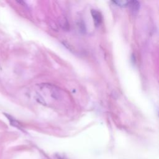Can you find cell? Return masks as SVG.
Instances as JSON below:
<instances>
[{"mask_svg":"<svg viewBox=\"0 0 159 159\" xmlns=\"http://www.w3.org/2000/svg\"><path fill=\"white\" fill-rule=\"evenodd\" d=\"M114 4H116L118 6L120 7H126L128 6L129 1H112Z\"/></svg>","mask_w":159,"mask_h":159,"instance_id":"obj_3","label":"cell"},{"mask_svg":"<svg viewBox=\"0 0 159 159\" xmlns=\"http://www.w3.org/2000/svg\"><path fill=\"white\" fill-rule=\"evenodd\" d=\"M91 15L96 26H99L102 22V16L100 12L95 9H91Z\"/></svg>","mask_w":159,"mask_h":159,"instance_id":"obj_1","label":"cell"},{"mask_svg":"<svg viewBox=\"0 0 159 159\" xmlns=\"http://www.w3.org/2000/svg\"><path fill=\"white\" fill-rule=\"evenodd\" d=\"M127 6H129L134 12H137L139 10L140 3L137 1H129Z\"/></svg>","mask_w":159,"mask_h":159,"instance_id":"obj_2","label":"cell"}]
</instances>
